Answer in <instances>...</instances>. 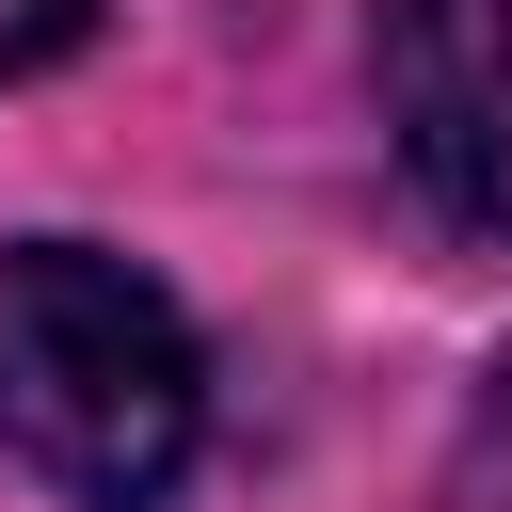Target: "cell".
Instances as JSON below:
<instances>
[{
  "instance_id": "6da1fadb",
  "label": "cell",
  "mask_w": 512,
  "mask_h": 512,
  "mask_svg": "<svg viewBox=\"0 0 512 512\" xmlns=\"http://www.w3.org/2000/svg\"><path fill=\"white\" fill-rule=\"evenodd\" d=\"M208 432V352L160 272L96 240H16L0 256V448L80 496V512H160Z\"/></svg>"
},
{
  "instance_id": "7a4b0ae2",
  "label": "cell",
  "mask_w": 512,
  "mask_h": 512,
  "mask_svg": "<svg viewBox=\"0 0 512 512\" xmlns=\"http://www.w3.org/2000/svg\"><path fill=\"white\" fill-rule=\"evenodd\" d=\"M384 128L448 224L512 240V0H384Z\"/></svg>"
},
{
  "instance_id": "3957f363",
  "label": "cell",
  "mask_w": 512,
  "mask_h": 512,
  "mask_svg": "<svg viewBox=\"0 0 512 512\" xmlns=\"http://www.w3.org/2000/svg\"><path fill=\"white\" fill-rule=\"evenodd\" d=\"M96 32V0H0V80H32V64H64Z\"/></svg>"
},
{
  "instance_id": "277c9868",
  "label": "cell",
  "mask_w": 512,
  "mask_h": 512,
  "mask_svg": "<svg viewBox=\"0 0 512 512\" xmlns=\"http://www.w3.org/2000/svg\"><path fill=\"white\" fill-rule=\"evenodd\" d=\"M496 448H512V400H496Z\"/></svg>"
}]
</instances>
